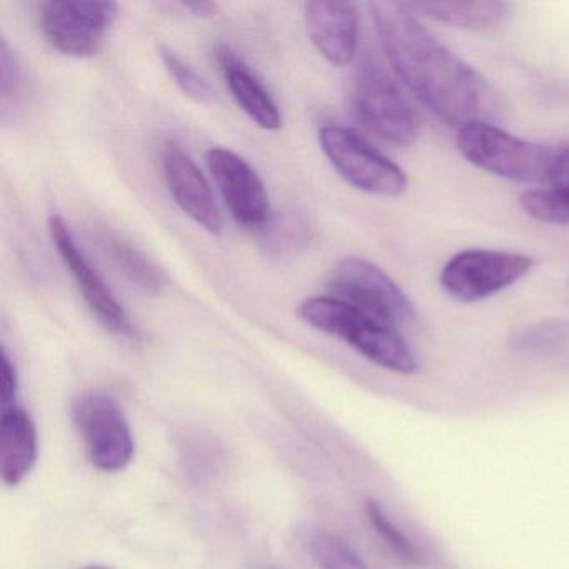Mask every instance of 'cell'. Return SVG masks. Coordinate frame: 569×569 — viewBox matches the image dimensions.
<instances>
[{
  "mask_svg": "<svg viewBox=\"0 0 569 569\" xmlns=\"http://www.w3.org/2000/svg\"><path fill=\"white\" fill-rule=\"evenodd\" d=\"M371 12L389 64L432 114L456 128L498 118L501 102L491 84L435 38L406 2L379 0Z\"/></svg>",
  "mask_w": 569,
  "mask_h": 569,
  "instance_id": "6da1fadb",
  "label": "cell"
},
{
  "mask_svg": "<svg viewBox=\"0 0 569 569\" xmlns=\"http://www.w3.org/2000/svg\"><path fill=\"white\" fill-rule=\"evenodd\" d=\"M298 316L311 328L348 342L359 355L388 371L401 375L418 371L411 348L395 328L341 299L332 296L306 299L298 306Z\"/></svg>",
  "mask_w": 569,
  "mask_h": 569,
  "instance_id": "7a4b0ae2",
  "label": "cell"
},
{
  "mask_svg": "<svg viewBox=\"0 0 569 569\" xmlns=\"http://www.w3.org/2000/svg\"><path fill=\"white\" fill-rule=\"evenodd\" d=\"M456 144L462 158L476 168L498 178L531 184H549L558 152V149L516 138L491 122L462 126Z\"/></svg>",
  "mask_w": 569,
  "mask_h": 569,
  "instance_id": "3957f363",
  "label": "cell"
},
{
  "mask_svg": "<svg viewBox=\"0 0 569 569\" xmlns=\"http://www.w3.org/2000/svg\"><path fill=\"white\" fill-rule=\"evenodd\" d=\"M352 108L359 124L388 144L408 148L418 139V118L408 99L371 56L356 72Z\"/></svg>",
  "mask_w": 569,
  "mask_h": 569,
  "instance_id": "277c9868",
  "label": "cell"
},
{
  "mask_svg": "<svg viewBox=\"0 0 569 569\" xmlns=\"http://www.w3.org/2000/svg\"><path fill=\"white\" fill-rule=\"evenodd\" d=\"M319 142L332 168L352 188L385 198H398L408 189L405 171L352 129L326 126Z\"/></svg>",
  "mask_w": 569,
  "mask_h": 569,
  "instance_id": "5b68a950",
  "label": "cell"
},
{
  "mask_svg": "<svg viewBox=\"0 0 569 569\" xmlns=\"http://www.w3.org/2000/svg\"><path fill=\"white\" fill-rule=\"evenodd\" d=\"M332 298L355 306L378 321L399 328L415 321L416 311L408 295L378 266L366 259H341L328 278Z\"/></svg>",
  "mask_w": 569,
  "mask_h": 569,
  "instance_id": "8992f818",
  "label": "cell"
},
{
  "mask_svg": "<svg viewBox=\"0 0 569 569\" xmlns=\"http://www.w3.org/2000/svg\"><path fill=\"white\" fill-rule=\"evenodd\" d=\"M39 12L42 34L56 51L88 59L104 51L119 6L94 0H48Z\"/></svg>",
  "mask_w": 569,
  "mask_h": 569,
  "instance_id": "52a82bcc",
  "label": "cell"
},
{
  "mask_svg": "<svg viewBox=\"0 0 569 569\" xmlns=\"http://www.w3.org/2000/svg\"><path fill=\"white\" fill-rule=\"evenodd\" d=\"M531 258L492 249H466L452 256L439 276L449 298L478 302L516 284L532 269Z\"/></svg>",
  "mask_w": 569,
  "mask_h": 569,
  "instance_id": "ba28073f",
  "label": "cell"
},
{
  "mask_svg": "<svg viewBox=\"0 0 569 569\" xmlns=\"http://www.w3.org/2000/svg\"><path fill=\"white\" fill-rule=\"evenodd\" d=\"M74 422L96 468L118 472L131 465L134 436L114 398L102 392L82 396L74 406Z\"/></svg>",
  "mask_w": 569,
  "mask_h": 569,
  "instance_id": "9c48e42d",
  "label": "cell"
},
{
  "mask_svg": "<svg viewBox=\"0 0 569 569\" xmlns=\"http://www.w3.org/2000/svg\"><path fill=\"white\" fill-rule=\"evenodd\" d=\"M49 232H51L52 242H54L62 262L74 278L76 284L82 292V298L94 318L112 335L121 336V338H134L138 332H136L131 318L122 308L121 302L112 295L102 276L92 268L84 252L79 249L71 229L61 216H52L49 219Z\"/></svg>",
  "mask_w": 569,
  "mask_h": 569,
  "instance_id": "30bf717a",
  "label": "cell"
},
{
  "mask_svg": "<svg viewBox=\"0 0 569 569\" xmlns=\"http://www.w3.org/2000/svg\"><path fill=\"white\" fill-rule=\"evenodd\" d=\"M209 171L238 224L262 231L271 221V202L264 182L246 159L224 148L209 149Z\"/></svg>",
  "mask_w": 569,
  "mask_h": 569,
  "instance_id": "8fae6325",
  "label": "cell"
},
{
  "mask_svg": "<svg viewBox=\"0 0 569 569\" xmlns=\"http://www.w3.org/2000/svg\"><path fill=\"white\" fill-rule=\"evenodd\" d=\"M162 169L176 204L209 234L221 236V212L216 204L208 179L192 161L191 156L171 142L162 152Z\"/></svg>",
  "mask_w": 569,
  "mask_h": 569,
  "instance_id": "7c38bea8",
  "label": "cell"
},
{
  "mask_svg": "<svg viewBox=\"0 0 569 569\" xmlns=\"http://www.w3.org/2000/svg\"><path fill=\"white\" fill-rule=\"evenodd\" d=\"M306 29L312 46L332 66L345 68L355 61L359 16L352 2H309Z\"/></svg>",
  "mask_w": 569,
  "mask_h": 569,
  "instance_id": "4fadbf2b",
  "label": "cell"
},
{
  "mask_svg": "<svg viewBox=\"0 0 569 569\" xmlns=\"http://www.w3.org/2000/svg\"><path fill=\"white\" fill-rule=\"evenodd\" d=\"M216 61L224 74L226 84L236 104L246 112V116L264 131H279L282 128L281 112L254 72L226 46L216 51Z\"/></svg>",
  "mask_w": 569,
  "mask_h": 569,
  "instance_id": "5bb4252c",
  "label": "cell"
},
{
  "mask_svg": "<svg viewBox=\"0 0 569 569\" xmlns=\"http://www.w3.org/2000/svg\"><path fill=\"white\" fill-rule=\"evenodd\" d=\"M38 461V429L29 412L14 405L2 408L0 418V475L8 486H18Z\"/></svg>",
  "mask_w": 569,
  "mask_h": 569,
  "instance_id": "9a60e30c",
  "label": "cell"
},
{
  "mask_svg": "<svg viewBox=\"0 0 569 569\" xmlns=\"http://www.w3.org/2000/svg\"><path fill=\"white\" fill-rule=\"evenodd\" d=\"M92 239L112 268L134 288L149 295H162L168 288L166 272L139 251L124 236L104 224L92 226Z\"/></svg>",
  "mask_w": 569,
  "mask_h": 569,
  "instance_id": "2e32d148",
  "label": "cell"
},
{
  "mask_svg": "<svg viewBox=\"0 0 569 569\" xmlns=\"http://www.w3.org/2000/svg\"><path fill=\"white\" fill-rule=\"evenodd\" d=\"M416 16L459 29H489L505 21L511 6L499 0L475 2H406Z\"/></svg>",
  "mask_w": 569,
  "mask_h": 569,
  "instance_id": "e0dca14e",
  "label": "cell"
},
{
  "mask_svg": "<svg viewBox=\"0 0 569 569\" xmlns=\"http://www.w3.org/2000/svg\"><path fill=\"white\" fill-rule=\"evenodd\" d=\"M261 234L266 251L272 256H289L311 241L312 226L301 212H282L272 216Z\"/></svg>",
  "mask_w": 569,
  "mask_h": 569,
  "instance_id": "ac0fdd59",
  "label": "cell"
},
{
  "mask_svg": "<svg viewBox=\"0 0 569 569\" xmlns=\"http://www.w3.org/2000/svg\"><path fill=\"white\" fill-rule=\"evenodd\" d=\"M305 541L321 569H368L361 556L332 532L311 531Z\"/></svg>",
  "mask_w": 569,
  "mask_h": 569,
  "instance_id": "d6986e66",
  "label": "cell"
},
{
  "mask_svg": "<svg viewBox=\"0 0 569 569\" xmlns=\"http://www.w3.org/2000/svg\"><path fill=\"white\" fill-rule=\"evenodd\" d=\"M519 206L536 221L569 226V189L549 186L546 189L526 191L519 198Z\"/></svg>",
  "mask_w": 569,
  "mask_h": 569,
  "instance_id": "ffe728a7",
  "label": "cell"
},
{
  "mask_svg": "<svg viewBox=\"0 0 569 569\" xmlns=\"http://www.w3.org/2000/svg\"><path fill=\"white\" fill-rule=\"evenodd\" d=\"M365 508L369 522H371L375 531L378 532L379 538H382V541L391 548V551L395 552L402 562L415 566L422 561V555L418 546L388 518L385 509H382L375 499H368Z\"/></svg>",
  "mask_w": 569,
  "mask_h": 569,
  "instance_id": "44dd1931",
  "label": "cell"
},
{
  "mask_svg": "<svg viewBox=\"0 0 569 569\" xmlns=\"http://www.w3.org/2000/svg\"><path fill=\"white\" fill-rule=\"evenodd\" d=\"M159 56H161L162 62H164L166 69L174 79L176 84L189 99L199 102V104H212L216 101L211 86L181 56L176 54L172 49L166 48V46L159 48Z\"/></svg>",
  "mask_w": 569,
  "mask_h": 569,
  "instance_id": "7402d4cb",
  "label": "cell"
},
{
  "mask_svg": "<svg viewBox=\"0 0 569 569\" xmlns=\"http://www.w3.org/2000/svg\"><path fill=\"white\" fill-rule=\"evenodd\" d=\"M569 341V321H545L528 326L516 336V348L522 351H552Z\"/></svg>",
  "mask_w": 569,
  "mask_h": 569,
  "instance_id": "603a6c76",
  "label": "cell"
},
{
  "mask_svg": "<svg viewBox=\"0 0 569 569\" xmlns=\"http://www.w3.org/2000/svg\"><path fill=\"white\" fill-rule=\"evenodd\" d=\"M0 66H2V74H0V92H2V104L14 106L21 99L22 88H24V76H22L21 64L14 52L9 49L6 42L0 48Z\"/></svg>",
  "mask_w": 569,
  "mask_h": 569,
  "instance_id": "cb8c5ba5",
  "label": "cell"
},
{
  "mask_svg": "<svg viewBox=\"0 0 569 569\" xmlns=\"http://www.w3.org/2000/svg\"><path fill=\"white\" fill-rule=\"evenodd\" d=\"M19 381L14 362L9 358L8 352L2 351V408L16 405Z\"/></svg>",
  "mask_w": 569,
  "mask_h": 569,
  "instance_id": "d4e9b609",
  "label": "cell"
},
{
  "mask_svg": "<svg viewBox=\"0 0 569 569\" xmlns=\"http://www.w3.org/2000/svg\"><path fill=\"white\" fill-rule=\"evenodd\" d=\"M549 186L569 189V148L558 149Z\"/></svg>",
  "mask_w": 569,
  "mask_h": 569,
  "instance_id": "484cf974",
  "label": "cell"
},
{
  "mask_svg": "<svg viewBox=\"0 0 569 569\" xmlns=\"http://www.w3.org/2000/svg\"><path fill=\"white\" fill-rule=\"evenodd\" d=\"M182 9L191 12V16H196V18H212L218 11V6L212 4V2H182Z\"/></svg>",
  "mask_w": 569,
  "mask_h": 569,
  "instance_id": "4316f807",
  "label": "cell"
},
{
  "mask_svg": "<svg viewBox=\"0 0 569 569\" xmlns=\"http://www.w3.org/2000/svg\"><path fill=\"white\" fill-rule=\"evenodd\" d=\"M84 569H108V568H104V566H89V568H84Z\"/></svg>",
  "mask_w": 569,
  "mask_h": 569,
  "instance_id": "83f0119b",
  "label": "cell"
}]
</instances>
